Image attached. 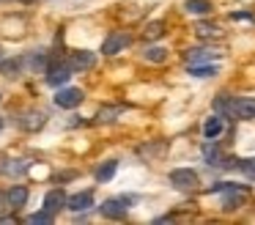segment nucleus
Returning a JSON list of instances; mask_svg holds the SVG:
<instances>
[{
  "label": "nucleus",
  "mask_w": 255,
  "mask_h": 225,
  "mask_svg": "<svg viewBox=\"0 0 255 225\" xmlns=\"http://www.w3.org/2000/svg\"><path fill=\"white\" fill-rule=\"evenodd\" d=\"M187 58H189V66H195V63H200V60H211V58H217V52H214V49H192V52H189Z\"/></svg>",
  "instance_id": "obj_21"
},
{
  "label": "nucleus",
  "mask_w": 255,
  "mask_h": 225,
  "mask_svg": "<svg viewBox=\"0 0 255 225\" xmlns=\"http://www.w3.org/2000/svg\"><path fill=\"white\" fill-rule=\"evenodd\" d=\"M195 33H198V36L200 38H211V36H222V30H220V27H217V25H209V22H200V25L198 27H195Z\"/></svg>",
  "instance_id": "obj_22"
},
{
  "label": "nucleus",
  "mask_w": 255,
  "mask_h": 225,
  "mask_svg": "<svg viewBox=\"0 0 255 225\" xmlns=\"http://www.w3.org/2000/svg\"><path fill=\"white\" fill-rule=\"evenodd\" d=\"M30 162L28 159H14V157H0V173L3 176H11V179H17V176L28 173Z\"/></svg>",
  "instance_id": "obj_6"
},
{
  "label": "nucleus",
  "mask_w": 255,
  "mask_h": 225,
  "mask_svg": "<svg viewBox=\"0 0 255 225\" xmlns=\"http://www.w3.org/2000/svg\"><path fill=\"white\" fill-rule=\"evenodd\" d=\"M3 203H6V195H0V209H3Z\"/></svg>",
  "instance_id": "obj_28"
},
{
  "label": "nucleus",
  "mask_w": 255,
  "mask_h": 225,
  "mask_svg": "<svg viewBox=\"0 0 255 225\" xmlns=\"http://www.w3.org/2000/svg\"><path fill=\"white\" fill-rule=\"evenodd\" d=\"M145 60H151V63H162V60H167V49H162V47L145 49Z\"/></svg>",
  "instance_id": "obj_26"
},
{
  "label": "nucleus",
  "mask_w": 255,
  "mask_h": 225,
  "mask_svg": "<svg viewBox=\"0 0 255 225\" xmlns=\"http://www.w3.org/2000/svg\"><path fill=\"white\" fill-rule=\"evenodd\" d=\"M217 71H220L217 66H198V63L189 66V74H192V77H214Z\"/></svg>",
  "instance_id": "obj_25"
},
{
  "label": "nucleus",
  "mask_w": 255,
  "mask_h": 225,
  "mask_svg": "<svg viewBox=\"0 0 255 225\" xmlns=\"http://www.w3.org/2000/svg\"><path fill=\"white\" fill-rule=\"evenodd\" d=\"M214 190L222 192V203H225V209H242V203L247 201V190H244V187L220 184V187H214Z\"/></svg>",
  "instance_id": "obj_1"
},
{
  "label": "nucleus",
  "mask_w": 255,
  "mask_h": 225,
  "mask_svg": "<svg viewBox=\"0 0 255 225\" xmlns=\"http://www.w3.org/2000/svg\"><path fill=\"white\" fill-rule=\"evenodd\" d=\"M228 110L236 118H255V99H233Z\"/></svg>",
  "instance_id": "obj_9"
},
{
  "label": "nucleus",
  "mask_w": 255,
  "mask_h": 225,
  "mask_svg": "<svg viewBox=\"0 0 255 225\" xmlns=\"http://www.w3.org/2000/svg\"><path fill=\"white\" fill-rule=\"evenodd\" d=\"M19 3H36V0H19Z\"/></svg>",
  "instance_id": "obj_29"
},
{
  "label": "nucleus",
  "mask_w": 255,
  "mask_h": 225,
  "mask_svg": "<svg viewBox=\"0 0 255 225\" xmlns=\"http://www.w3.org/2000/svg\"><path fill=\"white\" fill-rule=\"evenodd\" d=\"M127 44H129V38L124 36V33H110V36L105 38V44H102V52H105V55H116V52H121Z\"/></svg>",
  "instance_id": "obj_11"
},
{
  "label": "nucleus",
  "mask_w": 255,
  "mask_h": 225,
  "mask_svg": "<svg viewBox=\"0 0 255 225\" xmlns=\"http://www.w3.org/2000/svg\"><path fill=\"white\" fill-rule=\"evenodd\" d=\"M116 170H118V162L116 159H107V162L96 170V181H110L113 176H116Z\"/></svg>",
  "instance_id": "obj_16"
},
{
  "label": "nucleus",
  "mask_w": 255,
  "mask_h": 225,
  "mask_svg": "<svg viewBox=\"0 0 255 225\" xmlns=\"http://www.w3.org/2000/svg\"><path fill=\"white\" fill-rule=\"evenodd\" d=\"M69 77H72V66L63 63V60H58V63H50V66H47L44 80H47V85L58 88V85H63V82H69Z\"/></svg>",
  "instance_id": "obj_2"
},
{
  "label": "nucleus",
  "mask_w": 255,
  "mask_h": 225,
  "mask_svg": "<svg viewBox=\"0 0 255 225\" xmlns=\"http://www.w3.org/2000/svg\"><path fill=\"white\" fill-rule=\"evenodd\" d=\"M170 184L176 187V190H195V187L200 184V179H198L195 170L178 168V170H173V173H170Z\"/></svg>",
  "instance_id": "obj_5"
},
{
  "label": "nucleus",
  "mask_w": 255,
  "mask_h": 225,
  "mask_svg": "<svg viewBox=\"0 0 255 225\" xmlns=\"http://www.w3.org/2000/svg\"><path fill=\"white\" fill-rule=\"evenodd\" d=\"M69 66H72V71H88L96 66V55L88 52V49H77V52H72V58H69Z\"/></svg>",
  "instance_id": "obj_7"
},
{
  "label": "nucleus",
  "mask_w": 255,
  "mask_h": 225,
  "mask_svg": "<svg viewBox=\"0 0 255 225\" xmlns=\"http://www.w3.org/2000/svg\"><path fill=\"white\" fill-rule=\"evenodd\" d=\"M222 129H225V124H222V115H211V118H206L203 135L209 137V140H214L217 135H222Z\"/></svg>",
  "instance_id": "obj_15"
},
{
  "label": "nucleus",
  "mask_w": 255,
  "mask_h": 225,
  "mask_svg": "<svg viewBox=\"0 0 255 225\" xmlns=\"http://www.w3.org/2000/svg\"><path fill=\"white\" fill-rule=\"evenodd\" d=\"M83 99H85V93L80 91V88H61V91L55 93V104L61 110H74V107H80L83 104Z\"/></svg>",
  "instance_id": "obj_3"
},
{
  "label": "nucleus",
  "mask_w": 255,
  "mask_h": 225,
  "mask_svg": "<svg viewBox=\"0 0 255 225\" xmlns=\"http://www.w3.org/2000/svg\"><path fill=\"white\" fill-rule=\"evenodd\" d=\"M184 8H187L189 14H209L211 3H209V0H187V3H184Z\"/></svg>",
  "instance_id": "obj_18"
},
{
  "label": "nucleus",
  "mask_w": 255,
  "mask_h": 225,
  "mask_svg": "<svg viewBox=\"0 0 255 225\" xmlns=\"http://www.w3.org/2000/svg\"><path fill=\"white\" fill-rule=\"evenodd\" d=\"M28 198H30V192H28V187H22V184H14L11 190L6 192L8 206H14V209H22L25 203H28Z\"/></svg>",
  "instance_id": "obj_12"
},
{
  "label": "nucleus",
  "mask_w": 255,
  "mask_h": 225,
  "mask_svg": "<svg viewBox=\"0 0 255 225\" xmlns=\"http://www.w3.org/2000/svg\"><path fill=\"white\" fill-rule=\"evenodd\" d=\"M22 63L25 60L22 58H3L0 60V74H6V77H19L22 74Z\"/></svg>",
  "instance_id": "obj_14"
},
{
  "label": "nucleus",
  "mask_w": 255,
  "mask_h": 225,
  "mask_svg": "<svg viewBox=\"0 0 255 225\" xmlns=\"http://www.w3.org/2000/svg\"><path fill=\"white\" fill-rule=\"evenodd\" d=\"M220 157H222V154H220V148H217V143H206V146H203V159H206V162H209V165H220Z\"/></svg>",
  "instance_id": "obj_20"
},
{
  "label": "nucleus",
  "mask_w": 255,
  "mask_h": 225,
  "mask_svg": "<svg viewBox=\"0 0 255 225\" xmlns=\"http://www.w3.org/2000/svg\"><path fill=\"white\" fill-rule=\"evenodd\" d=\"M22 129H28V132H36V129H41V126L47 124V118H44V113H39V110H30V113H25L22 115Z\"/></svg>",
  "instance_id": "obj_13"
},
{
  "label": "nucleus",
  "mask_w": 255,
  "mask_h": 225,
  "mask_svg": "<svg viewBox=\"0 0 255 225\" xmlns=\"http://www.w3.org/2000/svg\"><path fill=\"white\" fill-rule=\"evenodd\" d=\"M52 220H55V214L52 212H47V209H41V212H36V214H30L25 223H30V225H50Z\"/></svg>",
  "instance_id": "obj_19"
},
{
  "label": "nucleus",
  "mask_w": 255,
  "mask_h": 225,
  "mask_svg": "<svg viewBox=\"0 0 255 225\" xmlns=\"http://www.w3.org/2000/svg\"><path fill=\"white\" fill-rule=\"evenodd\" d=\"M44 209L52 214H58L61 209H66V192L63 190H50L44 195Z\"/></svg>",
  "instance_id": "obj_10"
},
{
  "label": "nucleus",
  "mask_w": 255,
  "mask_h": 225,
  "mask_svg": "<svg viewBox=\"0 0 255 225\" xmlns=\"http://www.w3.org/2000/svg\"><path fill=\"white\" fill-rule=\"evenodd\" d=\"M162 33H165V22H151V25H145L143 38L145 41H156V38H162Z\"/></svg>",
  "instance_id": "obj_17"
},
{
  "label": "nucleus",
  "mask_w": 255,
  "mask_h": 225,
  "mask_svg": "<svg viewBox=\"0 0 255 225\" xmlns=\"http://www.w3.org/2000/svg\"><path fill=\"white\" fill-rule=\"evenodd\" d=\"M239 168H242V173L247 176L250 181H255V157H247V159H236Z\"/></svg>",
  "instance_id": "obj_24"
},
{
  "label": "nucleus",
  "mask_w": 255,
  "mask_h": 225,
  "mask_svg": "<svg viewBox=\"0 0 255 225\" xmlns=\"http://www.w3.org/2000/svg\"><path fill=\"white\" fill-rule=\"evenodd\" d=\"M14 225V223H17V217H0V225Z\"/></svg>",
  "instance_id": "obj_27"
},
{
  "label": "nucleus",
  "mask_w": 255,
  "mask_h": 225,
  "mask_svg": "<svg viewBox=\"0 0 255 225\" xmlns=\"http://www.w3.org/2000/svg\"><path fill=\"white\" fill-rule=\"evenodd\" d=\"M127 206H129V198H107L102 203V217L107 220H124L127 217Z\"/></svg>",
  "instance_id": "obj_4"
},
{
  "label": "nucleus",
  "mask_w": 255,
  "mask_h": 225,
  "mask_svg": "<svg viewBox=\"0 0 255 225\" xmlns=\"http://www.w3.org/2000/svg\"><path fill=\"white\" fill-rule=\"evenodd\" d=\"M118 115H121V107H102L99 115H96V121H102V124H110V121H116Z\"/></svg>",
  "instance_id": "obj_23"
},
{
  "label": "nucleus",
  "mask_w": 255,
  "mask_h": 225,
  "mask_svg": "<svg viewBox=\"0 0 255 225\" xmlns=\"http://www.w3.org/2000/svg\"><path fill=\"white\" fill-rule=\"evenodd\" d=\"M0 132H3V118H0Z\"/></svg>",
  "instance_id": "obj_30"
},
{
  "label": "nucleus",
  "mask_w": 255,
  "mask_h": 225,
  "mask_svg": "<svg viewBox=\"0 0 255 225\" xmlns=\"http://www.w3.org/2000/svg\"><path fill=\"white\" fill-rule=\"evenodd\" d=\"M91 206H94V192H91V190L66 198V209H72V212H88Z\"/></svg>",
  "instance_id": "obj_8"
},
{
  "label": "nucleus",
  "mask_w": 255,
  "mask_h": 225,
  "mask_svg": "<svg viewBox=\"0 0 255 225\" xmlns=\"http://www.w3.org/2000/svg\"><path fill=\"white\" fill-rule=\"evenodd\" d=\"M0 60H3V49H0Z\"/></svg>",
  "instance_id": "obj_31"
}]
</instances>
